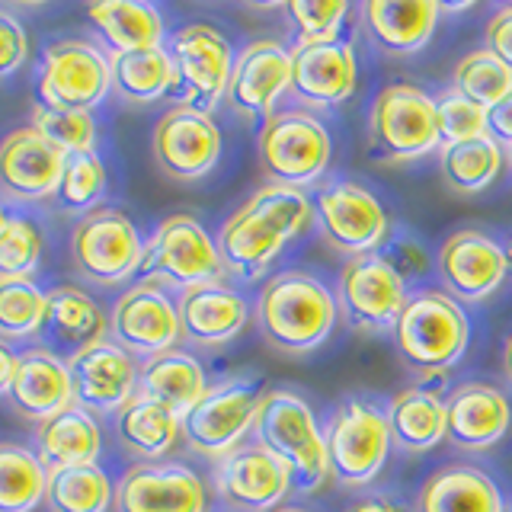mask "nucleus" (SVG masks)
Returning a JSON list of instances; mask_svg holds the SVG:
<instances>
[{
    "instance_id": "obj_27",
    "label": "nucleus",
    "mask_w": 512,
    "mask_h": 512,
    "mask_svg": "<svg viewBox=\"0 0 512 512\" xmlns=\"http://www.w3.org/2000/svg\"><path fill=\"white\" fill-rule=\"evenodd\" d=\"M7 397L16 407V413L29 416V420H39V423L52 420L55 413L68 410L74 404L68 362L42 346L20 352Z\"/></svg>"
},
{
    "instance_id": "obj_49",
    "label": "nucleus",
    "mask_w": 512,
    "mask_h": 512,
    "mask_svg": "<svg viewBox=\"0 0 512 512\" xmlns=\"http://www.w3.org/2000/svg\"><path fill=\"white\" fill-rule=\"evenodd\" d=\"M487 116H490L487 135L500 144V148H512V93L506 96V100L496 103Z\"/></svg>"
},
{
    "instance_id": "obj_3",
    "label": "nucleus",
    "mask_w": 512,
    "mask_h": 512,
    "mask_svg": "<svg viewBox=\"0 0 512 512\" xmlns=\"http://www.w3.org/2000/svg\"><path fill=\"white\" fill-rule=\"evenodd\" d=\"M253 436L279 461L288 464V471L295 477V490L311 493L327 484L330 477L327 439L311 404L301 394L288 388L266 391L260 413H256Z\"/></svg>"
},
{
    "instance_id": "obj_26",
    "label": "nucleus",
    "mask_w": 512,
    "mask_h": 512,
    "mask_svg": "<svg viewBox=\"0 0 512 512\" xmlns=\"http://www.w3.org/2000/svg\"><path fill=\"white\" fill-rule=\"evenodd\" d=\"M183 340L196 346H221L244 333L250 320V304L237 288L224 282H208L186 288L176 298Z\"/></svg>"
},
{
    "instance_id": "obj_46",
    "label": "nucleus",
    "mask_w": 512,
    "mask_h": 512,
    "mask_svg": "<svg viewBox=\"0 0 512 512\" xmlns=\"http://www.w3.org/2000/svg\"><path fill=\"white\" fill-rule=\"evenodd\" d=\"M29 55V36L23 23L13 13L0 10V77L16 74L26 64Z\"/></svg>"
},
{
    "instance_id": "obj_44",
    "label": "nucleus",
    "mask_w": 512,
    "mask_h": 512,
    "mask_svg": "<svg viewBox=\"0 0 512 512\" xmlns=\"http://www.w3.org/2000/svg\"><path fill=\"white\" fill-rule=\"evenodd\" d=\"M42 256V234L29 218H10L0 231V279H29Z\"/></svg>"
},
{
    "instance_id": "obj_9",
    "label": "nucleus",
    "mask_w": 512,
    "mask_h": 512,
    "mask_svg": "<svg viewBox=\"0 0 512 512\" xmlns=\"http://www.w3.org/2000/svg\"><path fill=\"white\" fill-rule=\"evenodd\" d=\"M77 272L93 285H119L141 272L144 240L135 221L119 208H93L71 237Z\"/></svg>"
},
{
    "instance_id": "obj_21",
    "label": "nucleus",
    "mask_w": 512,
    "mask_h": 512,
    "mask_svg": "<svg viewBox=\"0 0 512 512\" xmlns=\"http://www.w3.org/2000/svg\"><path fill=\"white\" fill-rule=\"evenodd\" d=\"M74 404L90 413H119L138 394L141 365L119 343L103 340L68 359Z\"/></svg>"
},
{
    "instance_id": "obj_6",
    "label": "nucleus",
    "mask_w": 512,
    "mask_h": 512,
    "mask_svg": "<svg viewBox=\"0 0 512 512\" xmlns=\"http://www.w3.org/2000/svg\"><path fill=\"white\" fill-rule=\"evenodd\" d=\"M256 151H260V167L269 183L304 189L327 173L333 141L314 112L285 109L263 122Z\"/></svg>"
},
{
    "instance_id": "obj_18",
    "label": "nucleus",
    "mask_w": 512,
    "mask_h": 512,
    "mask_svg": "<svg viewBox=\"0 0 512 512\" xmlns=\"http://www.w3.org/2000/svg\"><path fill=\"white\" fill-rule=\"evenodd\" d=\"M359 84V61L346 39L333 42H295L288 96L304 109L343 106Z\"/></svg>"
},
{
    "instance_id": "obj_45",
    "label": "nucleus",
    "mask_w": 512,
    "mask_h": 512,
    "mask_svg": "<svg viewBox=\"0 0 512 512\" xmlns=\"http://www.w3.org/2000/svg\"><path fill=\"white\" fill-rule=\"evenodd\" d=\"M288 20L298 29V42H333L349 13L346 0H288Z\"/></svg>"
},
{
    "instance_id": "obj_39",
    "label": "nucleus",
    "mask_w": 512,
    "mask_h": 512,
    "mask_svg": "<svg viewBox=\"0 0 512 512\" xmlns=\"http://www.w3.org/2000/svg\"><path fill=\"white\" fill-rule=\"evenodd\" d=\"M452 87L461 96H468L471 103L484 106L490 112L496 103L506 100L512 93V71L484 45V48H477V52H468L455 64Z\"/></svg>"
},
{
    "instance_id": "obj_19",
    "label": "nucleus",
    "mask_w": 512,
    "mask_h": 512,
    "mask_svg": "<svg viewBox=\"0 0 512 512\" xmlns=\"http://www.w3.org/2000/svg\"><path fill=\"white\" fill-rule=\"evenodd\" d=\"M205 480L180 461H141L116 484L112 512H205Z\"/></svg>"
},
{
    "instance_id": "obj_16",
    "label": "nucleus",
    "mask_w": 512,
    "mask_h": 512,
    "mask_svg": "<svg viewBox=\"0 0 512 512\" xmlns=\"http://www.w3.org/2000/svg\"><path fill=\"white\" fill-rule=\"evenodd\" d=\"M154 160L170 180L192 183L212 173L221 157V132L208 112L192 106H173L154 125Z\"/></svg>"
},
{
    "instance_id": "obj_34",
    "label": "nucleus",
    "mask_w": 512,
    "mask_h": 512,
    "mask_svg": "<svg viewBox=\"0 0 512 512\" xmlns=\"http://www.w3.org/2000/svg\"><path fill=\"white\" fill-rule=\"evenodd\" d=\"M391 442L410 455L436 448L445 439V400L429 388H407L388 404Z\"/></svg>"
},
{
    "instance_id": "obj_14",
    "label": "nucleus",
    "mask_w": 512,
    "mask_h": 512,
    "mask_svg": "<svg viewBox=\"0 0 512 512\" xmlns=\"http://www.w3.org/2000/svg\"><path fill=\"white\" fill-rule=\"evenodd\" d=\"M183 336L176 298L157 282H138L116 298L109 311V340L141 359L176 349Z\"/></svg>"
},
{
    "instance_id": "obj_53",
    "label": "nucleus",
    "mask_w": 512,
    "mask_h": 512,
    "mask_svg": "<svg viewBox=\"0 0 512 512\" xmlns=\"http://www.w3.org/2000/svg\"><path fill=\"white\" fill-rule=\"evenodd\" d=\"M7 221H10V215L4 212V205H0V231H4V228H7Z\"/></svg>"
},
{
    "instance_id": "obj_52",
    "label": "nucleus",
    "mask_w": 512,
    "mask_h": 512,
    "mask_svg": "<svg viewBox=\"0 0 512 512\" xmlns=\"http://www.w3.org/2000/svg\"><path fill=\"white\" fill-rule=\"evenodd\" d=\"M503 372H506V378H509V384H512V333H509V340H506V346H503Z\"/></svg>"
},
{
    "instance_id": "obj_23",
    "label": "nucleus",
    "mask_w": 512,
    "mask_h": 512,
    "mask_svg": "<svg viewBox=\"0 0 512 512\" xmlns=\"http://www.w3.org/2000/svg\"><path fill=\"white\" fill-rule=\"evenodd\" d=\"M218 253L224 272L234 279L253 282L276 263V256L285 250V244H292L288 234L272 221L260 205L247 199L237 212L218 228Z\"/></svg>"
},
{
    "instance_id": "obj_40",
    "label": "nucleus",
    "mask_w": 512,
    "mask_h": 512,
    "mask_svg": "<svg viewBox=\"0 0 512 512\" xmlns=\"http://www.w3.org/2000/svg\"><path fill=\"white\" fill-rule=\"evenodd\" d=\"M45 314V292L32 279H0V340L36 336Z\"/></svg>"
},
{
    "instance_id": "obj_51",
    "label": "nucleus",
    "mask_w": 512,
    "mask_h": 512,
    "mask_svg": "<svg viewBox=\"0 0 512 512\" xmlns=\"http://www.w3.org/2000/svg\"><path fill=\"white\" fill-rule=\"evenodd\" d=\"M352 512H400V509L394 503H388V500H378V496H372V500L352 506Z\"/></svg>"
},
{
    "instance_id": "obj_42",
    "label": "nucleus",
    "mask_w": 512,
    "mask_h": 512,
    "mask_svg": "<svg viewBox=\"0 0 512 512\" xmlns=\"http://www.w3.org/2000/svg\"><path fill=\"white\" fill-rule=\"evenodd\" d=\"M32 128L61 148L64 154L93 151L96 125L90 112H71V109H48L42 103L32 106Z\"/></svg>"
},
{
    "instance_id": "obj_32",
    "label": "nucleus",
    "mask_w": 512,
    "mask_h": 512,
    "mask_svg": "<svg viewBox=\"0 0 512 512\" xmlns=\"http://www.w3.org/2000/svg\"><path fill=\"white\" fill-rule=\"evenodd\" d=\"M116 436L135 458L160 461L183 439V416L164 407L160 400L135 394L116 413Z\"/></svg>"
},
{
    "instance_id": "obj_22",
    "label": "nucleus",
    "mask_w": 512,
    "mask_h": 512,
    "mask_svg": "<svg viewBox=\"0 0 512 512\" xmlns=\"http://www.w3.org/2000/svg\"><path fill=\"white\" fill-rule=\"evenodd\" d=\"M509 426L512 404L490 381H464L445 397V439L461 452H487Z\"/></svg>"
},
{
    "instance_id": "obj_15",
    "label": "nucleus",
    "mask_w": 512,
    "mask_h": 512,
    "mask_svg": "<svg viewBox=\"0 0 512 512\" xmlns=\"http://www.w3.org/2000/svg\"><path fill=\"white\" fill-rule=\"evenodd\" d=\"M215 493L237 512H276L295 490L288 464L260 442L237 445L231 455L215 461Z\"/></svg>"
},
{
    "instance_id": "obj_37",
    "label": "nucleus",
    "mask_w": 512,
    "mask_h": 512,
    "mask_svg": "<svg viewBox=\"0 0 512 512\" xmlns=\"http://www.w3.org/2000/svg\"><path fill=\"white\" fill-rule=\"evenodd\" d=\"M48 468L26 445L0 442V512H36L45 500Z\"/></svg>"
},
{
    "instance_id": "obj_54",
    "label": "nucleus",
    "mask_w": 512,
    "mask_h": 512,
    "mask_svg": "<svg viewBox=\"0 0 512 512\" xmlns=\"http://www.w3.org/2000/svg\"><path fill=\"white\" fill-rule=\"evenodd\" d=\"M276 512H308V509H298V506H279Z\"/></svg>"
},
{
    "instance_id": "obj_8",
    "label": "nucleus",
    "mask_w": 512,
    "mask_h": 512,
    "mask_svg": "<svg viewBox=\"0 0 512 512\" xmlns=\"http://www.w3.org/2000/svg\"><path fill=\"white\" fill-rule=\"evenodd\" d=\"M141 276L148 282H164L186 292V288L221 282L224 263L218 244L202 228L196 215H170L157 224L154 237L144 244Z\"/></svg>"
},
{
    "instance_id": "obj_29",
    "label": "nucleus",
    "mask_w": 512,
    "mask_h": 512,
    "mask_svg": "<svg viewBox=\"0 0 512 512\" xmlns=\"http://www.w3.org/2000/svg\"><path fill=\"white\" fill-rule=\"evenodd\" d=\"M416 512H503V493L474 464H448L423 480Z\"/></svg>"
},
{
    "instance_id": "obj_1",
    "label": "nucleus",
    "mask_w": 512,
    "mask_h": 512,
    "mask_svg": "<svg viewBox=\"0 0 512 512\" xmlns=\"http://www.w3.org/2000/svg\"><path fill=\"white\" fill-rule=\"evenodd\" d=\"M336 292L304 269L269 276L256 298V324L272 349L285 356H308L336 327Z\"/></svg>"
},
{
    "instance_id": "obj_41",
    "label": "nucleus",
    "mask_w": 512,
    "mask_h": 512,
    "mask_svg": "<svg viewBox=\"0 0 512 512\" xmlns=\"http://www.w3.org/2000/svg\"><path fill=\"white\" fill-rule=\"evenodd\" d=\"M103 192H106L103 160L93 151L68 154L61 183L55 189V202L64 208V212H87L90 215L96 208V202L103 199Z\"/></svg>"
},
{
    "instance_id": "obj_20",
    "label": "nucleus",
    "mask_w": 512,
    "mask_h": 512,
    "mask_svg": "<svg viewBox=\"0 0 512 512\" xmlns=\"http://www.w3.org/2000/svg\"><path fill=\"white\" fill-rule=\"evenodd\" d=\"M436 266L442 276V292H448L458 304H477L490 298L509 272L506 247L477 228H464L448 237L436 256Z\"/></svg>"
},
{
    "instance_id": "obj_10",
    "label": "nucleus",
    "mask_w": 512,
    "mask_h": 512,
    "mask_svg": "<svg viewBox=\"0 0 512 512\" xmlns=\"http://www.w3.org/2000/svg\"><path fill=\"white\" fill-rule=\"evenodd\" d=\"M167 52L176 71V90L183 96V106L208 112L228 96L231 71H234V48L208 23L180 26L167 42Z\"/></svg>"
},
{
    "instance_id": "obj_5",
    "label": "nucleus",
    "mask_w": 512,
    "mask_h": 512,
    "mask_svg": "<svg viewBox=\"0 0 512 512\" xmlns=\"http://www.w3.org/2000/svg\"><path fill=\"white\" fill-rule=\"evenodd\" d=\"M330 477L346 487H365L378 477L391 452L388 407L372 397H346L324 429Z\"/></svg>"
},
{
    "instance_id": "obj_7",
    "label": "nucleus",
    "mask_w": 512,
    "mask_h": 512,
    "mask_svg": "<svg viewBox=\"0 0 512 512\" xmlns=\"http://www.w3.org/2000/svg\"><path fill=\"white\" fill-rule=\"evenodd\" d=\"M263 397L266 388L260 378H228L212 384L199 404L183 416L186 445L212 461L231 455L253 432Z\"/></svg>"
},
{
    "instance_id": "obj_25",
    "label": "nucleus",
    "mask_w": 512,
    "mask_h": 512,
    "mask_svg": "<svg viewBox=\"0 0 512 512\" xmlns=\"http://www.w3.org/2000/svg\"><path fill=\"white\" fill-rule=\"evenodd\" d=\"M64 154L36 128H16L0 141V186L10 199L36 202L55 196L64 173Z\"/></svg>"
},
{
    "instance_id": "obj_31",
    "label": "nucleus",
    "mask_w": 512,
    "mask_h": 512,
    "mask_svg": "<svg viewBox=\"0 0 512 512\" xmlns=\"http://www.w3.org/2000/svg\"><path fill=\"white\" fill-rule=\"evenodd\" d=\"M87 20L100 32L109 55L164 45V16L141 0H96L87 7Z\"/></svg>"
},
{
    "instance_id": "obj_2",
    "label": "nucleus",
    "mask_w": 512,
    "mask_h": 512,
    "mask_svg": "<svg viewBox=\"0 0 512 512\" xmlns=\"http://www.w3.org/2000/svg\"><path fill=\"white\" fill-rule=\"evenodd\" d=\"M397 356L413 372H445L471 343V320L442 288H423L407 298L391 330Z\"/></svg>"
},
{
    "instance_id": "obj_47",
    "label": "nucleus",
    "mask_w": 512,
    "mask_h": 512,
    "mask_svg": "<svg viewBox=\"0 0 512 512\" xmlns=\"http://www.w3.org/2000/svg\"><path fill=\"white\" fill-rule=\"evenodd\" d=\"M381 256L397 269V276L404 282H410L413 276H423L429 269V256L413 237H388V250Z\"/></svg>"
},
{
    "instance_id": "obj_11",
    "label": "nucleus",
    "mask_w": 512,
    "mask_h": 512,
    "mask_svg": "<svg viewBox=\"0 0 512 512\" xmlns=\"http://www.w3.org/2000/svg\"><path fill=\"white\" fill-rule=\"evenodd\" d=\"M410 292L407 282L381 253L349 256L336 282V304L346 324L359 333H388L394 330Z\"/></svg>"
},
{
    "instance_id": "obj_28",
    "label": "nucleus",
    "mask_w": 512,
    "mask_h": 512,
    "mask_svg": "<svg viewBox=\"0 0 512 512\" xmlns=\"http://www.w3.org/2000/svg\"><path fill=\"white\" fill-rule=\"evenodd\" d=\"M442 7L436 0H365L362 23L388 55H413L432 39Z\"/></svg>"
},
{
    "instance_id": "obj_33",
    "label": "nucleus",
    "mask_w": 512,
    "mask_h": 512,
    "mask_svg": "<svg viewBox=\"0 0 512 512\" xmlns=\"http://www.w3.org/2000/svg\"><path fill=\"white\" fill-rule=\"evenodd\" d=\"M212 384L205 381V368L186 349H167L154 359H144L138 394L160 400L173 413L186 416L205 397Z\"/></svg>"
},
{
    "instance_id": "obj_55",
    "label": "nucleus",
    "mask_w": 512,
    "mask_h": 512,
    "mask_svg": "<svg viewBox=\"0 0 512 512\" xmlns=\"http://www.w3.org/2000/svg\"><path fill=\"white\" fill-rule=\"evenodd\" d=\"M506 260H509V269H512V240L506 244Z\"/></svg>"
},
{
    "instance_id": "obj_38",
    "label": "nucleus",
    "mask_w": 512,
    "mask_h": 512,
    "mask_svg": "<svg viewBox=\"0 0 512 512\" xmlns=\"http://www.w3.org/2000/svg\"><path fill=\"white\" fill-rule=\"evenodd\" d=\"M439 157H442V180L448 183V189L468 196V192L487 189L500 176L506 154L490 135H484L461 144H448Z\"/></svg>"
},
{
    "instance_id": "obj_43",
    "label": "nucleus",
    "mask_w": 512,
    "mask_h": 512,
    "mask_svg": "<svg viewBox=\"0 0 512 512\" xmlns=\"http://www.w3.org/2000/svg\"><path fill=\"white\" fill-rule=\"evenodd\" d=\"M436 116H439V141L442 148L461 144L471 138H484L490 128V116L484 106L471 103L455 87H448L436 96Z\"/></svg>"
},
{
    "instance_id": "obj_56",
    "label": "nucleus",
    "mask_w": 512,
    "mask_h": 512,
    "mask_svg": "<svg viewBox=\"0 0 512 512\" xmlns=\"http://www.w3.org/2000/svg\"><path fill=\"white\" fill-rule=\"evenodd\" d=\"M506 157H509V170H512V148H509V154H506Z\"/></svg>"
},
{
    "instance_id": "obj_24",
    "label": "nucleus",
    "mask_w": 512,
    "mask_h": 512,
    "mask_svg": "<svg viewBox=\"0 0 512 512\" xmlns=\"http://www.w3.org/2000/svg\"><path fill=\"white\" fill-rule=\"evenodd\" d=\"M36 336H42V349L68 362L77 352L109 340V314L84 288L58 285L45 295V314Z\"/></svg>"
},
{
    "instance_id": "obj_13",
    "label": "nucleus",
    "mask_w": 512,
    "mask_h": 512,
    "mask_svg": "<svg viewBox=\"0 0 512 512\" xmlns=\"http://www.w3.org/2000/svg\"><path fill=\"white\" fill-rule=\"evenodd\" d=\"M314 221L324 240L346 256L378 253L388 244V215L375 192L352 180L324 183L314 196Z\"/></svg>"
},
{
    "instance_id": "obj_17",
    "label": "nucleus",
    "mask_w": 512,
    "mask_h": 512,
    "mask_svg": "<svg viewBox=\"0 0 512 512\" xmlns=\"http://www.w3.org/2000/svg\"><path fill=\"white\" fill-rule=\"evenodd\" d=\"M288 80H292V48L279 39H256L237 52L224 100L237 116L260 122L263 128L269 116H276V103L288 93Z\"/></svg>"
},
{
    "instance_id": "obj_50",
    "label": "nucleus",
    "mask_w": 512,
    "mask_h": 512,
    "mask_svg": "<svg viewBox=\"0 0 512 512\" xmlns=\"http://www.w3.org/2000/svg\"><path fill=\"white\" fill-rule=\"evenodd\" d=\"M16 359H20V352H13L7 346V340H0V394L10 391V381H13V372H16Z\"/></svg>"
},
{
    "instance_id": "obj_35",
    "label": "nucleus",
    "mask_w": 512,
    "mask_h": 512,
    "mask_svg": "<svg viewBox=\"0 0 512 512\" xmlns=\"http://www.w3.org/2000/svg\"><path fill=\"white\" fill-rule=\"evenodd\" d=\"M112 64V90L128 103H157L176 87V71L170 52L160 48H141V52L109 55Z\"/></svg>"
},
{
    "instance_id": "obj_48",
    "label": "nucleus",
    "mask_w": 512,
    "mask_h": 512,
    "mask_svg": "<svg viewBox=\"0 0 512 512\" xmlns=\"http://www.w3.org/2000/svg\"><path fill=\"white\" fill-rule=\"evenodd\" d=\"M487 48L512 71V4L500 7L487 23Z\"/></svg>"
},
{
    "instance_id": "obj_12",
    "label": "nucleus",
    "mask_w": 512,
    "mask_h": 512,
    "mask_svg": "<svg viewBox=\"0 0 512 512\" xmlns=\"http://www.w3.org/2000/svg\"><path fill=\"white\" fill-rule=\"evenodd\" d=\"M112 90V64L103 48L84 39H64L45 48L39 96L48 109L90 112Z\"/></svg>"
},
{
    "instance_id": "obj_30",
    "label": "nucleus",
    "mask_w": 512,
    "mask_h": 512,
    "mask_svg": "<svg viewBox=\"0 0 512 512\" xmlns=\"http://www.w3.org/2000/svg\"><path fill=\"white\" fill-rule=\"evenodd\" d=\"M103 448L100 423L93 413L71 404L68 410L55 413L52 420L39 423L36 429V455L48 471L77 468V464H96Z\"/></svg>"
},
{
    "instance_id": "obj_36",
    "label": "nucleus",
    "mask_w": 512,
    "mask_h": 512,
    "mask_svg": "<svg viewBox=\"0 0 512 512\" xmlns=\"http://www.w3.org/2000/svg\"><path fill=\"white\" fill-rule=\"evenodd\" d=\"M116 500V484L100 464L48 471L45 503L52 512H109Z\"/></svg>"
},
{
    "instance_id": "obj_4",
    "label": "nucleus",
    "mask_w": 512,
    "mask_h": 512,
    "mask_svg": "<svg viewBox=\"0 0 512 512\" xmlns=\"http://www.w3.org/2000/svg\"><path fill=\"white\" fill-rule=\"evenodd\" d=\"M368 144L388 164H407L439 151L436 96L416 84H388L368 109Z\"/></svg>"
}]
</instances>
